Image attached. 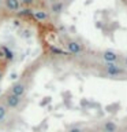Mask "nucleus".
<instances>
[{"label": "nucleus", "mask_w": 127, "mask_h": 132, "mask_svg": "<svg viewBox=\"0 0 127 132\" xmlns=\"http://www.w3.org/2000/svg\"><path fill=\"white\" fill-rule=\"evenodd\" d=\"M104 73L108 77H113V78L127 76V70L120 63H104Z\"/></svg>", "instance_id": "f257e3e1"}, {"label": "nucleus", "mask_w": 127, "mask_h": 132, "mask_svg": "<svg viewBox=\"0 0 127 132\" xmlns=\"http://www.w3.org/2000/svg\"><path fill=\"white\" fill-rule=\"evenodd\" d=\"M100 56L104 61V63H119L122 59V56L116 51H113V50H104L100 54Z\"/></svg>", "instance_id": "f03ea898"}, {"label": "nucleus", "mask_w": 127, "mask_h": 132, "mask_svg": "<svg viewBox=\"0 0 127 132\" xmlns=\"http://www.w3.org/2000/svg\"><path fill=\"white\" fill-rule=\"evenodd\" d=\"M66 47H67V52L71 55H81L82 54V45L77 40H68L66 43Z\"/></svg>", "instance_id": "7ed1b4c3"}, {"label": "nucleus", "mask_w": 127, "mask_h": 132, "mask_svg": "<svg viewBox=\"0 0 127 132\" xmlns=\"http://www.w3.org/2000/svg\"><path fill=\"white\" fill-rule=\"evenodd\" d=\"M20 102H22V99L12 94H8L6 96V107H10V109H18L20 106Z\"/></svg>", "instance_id": "20e7f679"}, {"label": "nucleus", "mask_w": 127, "mask_h": 132, "mask_svg": "<svg viewBox=\"0 0 127 132\" xmlns=\"http://www.w3.org/2000/svg\"><path fill=\"white\" fill-rule=\"evenodd\" d=\"M26 92V85L23 82H15L14 85L11 87V94L15 95V96H22V95Z\"/></svg>", "instance_id": "39448f33"}, {"label": "nucleus", "mask_w": 127, "mask_h": 132, "mask_svg": "<svg viewBox=\"0 0 127 132\" xmlns=\"http://www.w3.org/2000/svg\"><path fill=\"white\" fill-rule=\"evenodd\" d=\"M101 128H102V132H119V125L115 121H111V120L105 121Z\"/></svg>", "instance_id": "423d86ee"}, {"label": "nucleus", "mask_w": 127, "mask_h": 132, "mask_svg": "<svg viewBox=\"0 0 127 132\" xmlns=\"http://www.w3.org/2000/svg\"><path fill=\"white\" fill-rule=\"evenodd\" d=\"M31 16H34V18L37 21H40V22H44V21H47L49 18V14H48V11H45V10H33Z\"/></svg>", "instance_id": "0eeeda50"}, {"label": "nucleus", "mask_w": 127, "mask_h": 132, "mask_svg": "<svg viewBox=\"0 0 127 132\" xmlns=\"http://www.w3.org/2000/svg\"><path fill=\"white\" fill-rule=\"evenodd\" d=\"M6 7L8 11H12V12H18L20 10V2L19 0H6Z\"/></svg>", "instance_id": "6e6552de"}, {"label": "nucleus", "mask_w": 127, "mask_h": 132, "mask_svg": "<svg viewBox=\"0 0 127 132\" xmlns=\"http://www.w3.org/2000/svg\"><path fill=\"white\" fill-rule=\"evenodd\" d=\"M0 51L4 54L3 56L6 58L7 61H12V59H14V52H12L8 47H6V45H2V47H0Z\"/></svg>", "instance_id": "1a4fd4ad"}, {"label": "nucleus", "mask_w": 127, "mask_h": 132, "mask_svg": "<svg viewBox=\"0 0 127 132\" xmlns=\"http://www.w3.org/2000/svg\"><path fill=\"white\" fill-rule=\"evenodd\" d=\"M63 10H64V3L63 2H56V3H53L52 7H51V11L53 14H60Z\"/></svg>", "instance_id": "9d476101"}, {"label": "nucleus", "mask_w": 127, "mask_h": 132, "mask_svg": "<svg viewBox=\"0 0 127 132\" xmlns=\"http://www.w3.org/2000/svg\"><path fill=\"white\" fill-rule=\"evenodd\" d=\"M18 14L22 15V16H31L33 10H31V8H29V7H25V8H22V10L18 11Z\"/></svg>", "instance_id": "9b49d317"}, {"label": "nucleus", "mask_w": 127, "mask_h": 132, "mask_svg": "<svg viewBox=\"0 0 127 132\" xmlns=\"http://www.w3.org/2000/svg\"><path fill=\"white\" fill-rule=\"evenodd\" d=\"M7 107L4 106V105H0V121H2V120H4L7 117Z\"/></svg>", "instance_id": "f8f14e48"}, {"label": "nucleus", "mask_w": 127, "mask_h": 132, "mask_svg": "<svg viewBox=\"0 0 127 132\" xmlns=\"http://www.w3.org/2000/svg\"><path fill=\"white\" fill-rule=\"evenodd\" d=\"M51 51L53 54H57V55H66V52L63 51V50H60V48H56L55 45H51Z\"/></svg>", "instance_id": "ddd939ff"}, {"label": "nucleus", "mask_w": 127, "mask_h": 132, "mask_svg": "<svg viewBox=\"0 0 127 132\" xmlns=\"http://www.w3.org/2000/svg\"><path fill=\"white\" fill-rule=\"evenodd\" d=\"M68 132H83V129L79 128V127H72V128H70V129H68Z\"/></svg>", "instance_id": "4468645a"}, {"label": "nucleus", "mask_w": 127, "mask_h": 132, "mask_svg": "<svg viewBox=\"0 0 127 132\" xmlns=\"http://www.w3.org/2000/svg\"><path fill=\"white\" fill-rule=\"evenodd\" d=\"M20 3H23L25 6H30V4H33L34 3V0H19Z\"/></svg>", "instance_id": "2eb2a0df"}, {"label": "nucleus", "mask_w": 127, "mask_h": 132, "mask_svg": "<svg viewBox=\"0 0 127 132\" xmlns=\"http://www.w3.org/2000/svg\"><path fill=\"white\" fill-rule=\"evenodd\" d=\"M123 68H124L126 70H127V55L123 58Z\"/></svg>", "instance_id": "dca6fc26"}, {"label": "nucleus", "mask_w": 127, "mask_h": 132, "mask_svg": "<svg viewBox=\"0 0 127 132\" xmlns=\"http://www.w3.org/2000/svg\"><path fill=\"white\" fill-rule=\"evenodd\" d=\"M2 77H3V74H2V72H0V81H2Z\"/></svg>", "instance_id": "f3484780"}, {"label": "nucleus", "mask_w": 127, "mask_h": 132, "mask_svg": "<svg viewBox=\"0 0 127 132\" xmlns=\"http://www.w3.org/2000/svg\"><path fill=\"white\" fill-rule=\"evenodd\" d=\"M0 6H2V0H0Z\"/></svg>", "instance_id": "a211bd4d"}, {"label": "nucleus", "mask_w": 127, "mask_h": 132, "mask_svg": "<svg viewBox=\"0 0 127 132\" xmlns=\"http://www.w3.org/2000/svg\"><path fill=\"white\" fill-rule=\"evenodd\" d=\"M0 122H2V121H0Z\"/></svg>", "instance_id": "6ab92c4d"}]
</instances>
